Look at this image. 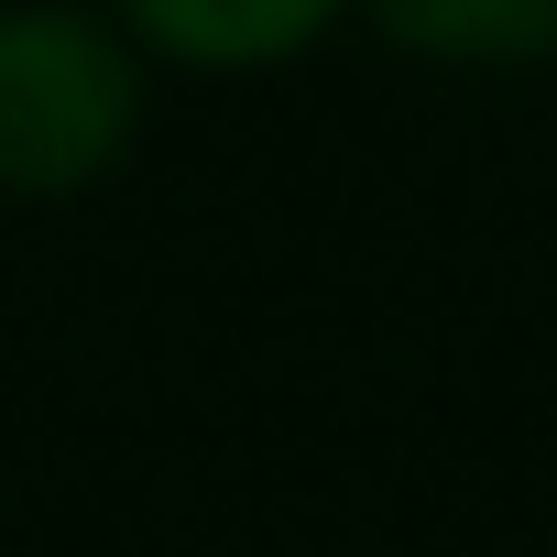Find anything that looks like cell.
Listing matches in <instances>:
<instances>
[{"label": "cell", "mask_w": 557, "mask_h": 557, "mask_svg": "<svg viewBox=\"0 0 557 557\" xmlns=\"http://www.w3.org/2000/svg\"><path fill=\"white\" fill-rule=\"evenodd\" d=\"M143 121V45L110 12L77 0H23L0 12V186L66 197L121 164Z\"/></svg>", "instance_id": "1"}, {"label": "cell", "mask_w": 557, "mask_h": 557, "mask_svg": "<svg viewBox=\"0 0 557 557\" xmlns=\"http://www.w3.org/2000/svg\"><path fill=\"white\" fill-rule=\"evenodd\" d=\"M361 12H372L405 55H448V66L557 55V0H361Z\"/></svg>", "instance_id": "3"}, {"label": "cell", "mask_w": 557, "mask_h": 557, "mask_svg": "<svg viewBox=\"0 0 557 557\" xmlns=\"http://www.w3.org/2000/svg\"><path fill=\"white\" fill-rule=\"evenodd\" d=\"M339 12L350 0H110V23L143 55H175V66H285Z\"/></svg>", "instance_id": "2"}]
</instances>
